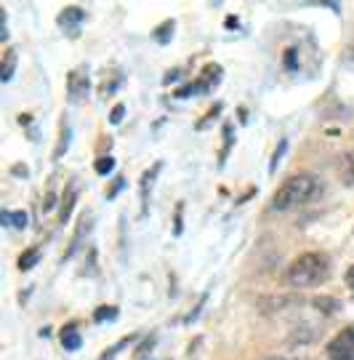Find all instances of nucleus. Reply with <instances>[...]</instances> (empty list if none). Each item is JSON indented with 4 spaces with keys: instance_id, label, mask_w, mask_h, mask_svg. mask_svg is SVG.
<instances>
[{
    "instance_id": "f257e3e1",
    "label": "nucleus",
    "mask_w": 354,
    "mask_h": 360,
    "mask_svg": "<svg viewBox=\"0 0 354 360\" xmlns=\"http://www.w3.org/2000/svg\"><path fill=\"white\" fill-rule=\"evenodd\" d=\"M288 283L293 288H312V285L325 283L330 278V262L325 254H301L299 259H293V264L288 267Z\"/></svg>"
},
{
    "instance_id": "f03ea898",
    "label": "nucleus",
    "mask_w": 354,
    "mask_h": 360,
    "mask_svg": "<svg viewBox=\"0 0 354 360\" xmlns=\"http://www.w3.org/2000/svg\"><path fill=\"white\" fill-rule=\"evenodd\" d=\"M317 193H320V181H317L315 174H296V176L282 181V187L272 195V208L275 211H288L293 206L306 203Z\"/></svg>"
},
{
    "instance_id": "7ed1b4c3",
    "label": "nucleus",
    "mask_w": 354,
    "mask_h": 360,
    "mask_svg": "<svg viewBox=\"0 0 354 360\" xmlns=\"http://www.w3.org/2000/svg\"><path fill=\"white\" fill-rule=\"evenodd\" d=\"M221 80V67L218 65H208L202 70V75L197 80H192L187 86H181L176 91L178 99H187V96H200V94H208V91H214V86Z\"/></svg>"
},
{
    "instance_id": "20e7f679",
    "label": "nucleus",
    "mask_w": 354,
    "mask_h": 360,
    "mask_svg": "<svg viewBox=\"0 0 354 360\" xmlns=\"http://www.w3.org/2000/svg\"><path fill=\"white\" fill-rule=\"evenodd\" d=\"M88 94H91L88 72H86L83 67H77V70H72V72L67 75V99L72 104H80L88 99Z\"/></svg>"
},
{
    "instance_id": "39448f33",
    "label": "nucleus",
    "mask_w": 354,
    "mask_h": 360,
    "mask_svg": "<svg viewBox=\"0 0 354 360\" xmlns=\"http://www.w3.org/2000/svg\"><path fill=\"white\" fill-rule=\"evenodd\" d=\"M328 358L330 360H354V326L343 328L328 342Z\"/></svg>"
},
{
    "instance_id": "423d86ee",
    "label": "nucleus",
    "mask_w": 354,
    "mask_h": 360,
    "mask_svg": "<svg viewBox=\"0 0 354 360\" xmlns=\"http://www.w3.org/2000/svg\"><path fill=\"white\" fill-rule=\"evenodd\" d=\"M83 19H86V11L80 8V6H67L59 16H56V22H59V27H64L70 35H75L77 27L83 25Z\"/></svg>"
},
{
    "instance_id": "0eeeda50",
    "label": "nucleus",
    "mask_w": 354,
    "mask_h": 360,
    "mask_svg": "<svg viewBox=\"0 0 354 360\" xmlns=\"http://www.w3.org/2000/svg\"><path fill=\"white\" fill-rule=\"evenodd\" d=\"M13 70H16V49H6L3 53V65H0V80L8 83L13 77Z\"/></svg>"
},
{
    "instance_id": "6e6552de",
    "label": "nucleus",
    "mask_w": 354,
    "mask_h": 360,
    "mask_svg": "<svg viewBox=\"0 0 354 360\" xmlns=\"http://www.w3.org/2000/svg\"><path fill=\"white\" fill-rule=\"evenodd\" d=\"M160 168H163L160 163H155V166H152L150 171H144V176H141V208H144V211H147V203H150V200H147V193H150L155 176L160 174Z\"/></svg>"
},
{
    "instance_id": "1a4fd4ad",
    "label": "nucleus",
    "mask_w": 354,
    "mask_h": 360,
    "mask_svg": "<svg viewBox=\"0 0 354 360\" xmlns=\"http://www.w3.org/2000/svg\"><path fill=\"white\" fill-rule=\"evenodd\" d=\"M0 219H3V224H6V227H16V230H25L27 227L25 211H3Z\"/></svg>"
},
{
    "instance_id": "9d476101",
    "label": "nucleus",
    "mask_w": 354,
    "mask_h": 360,
    "mask_svg": "<svg viewBox=\"0 0 354 360\" xmlns=\"http://www.w3.org/2000/svg\"><path fill=\"white\" fill-rule=\"evenodd\" d=\"M62 345L64 349H77L80 347V331H77V326H64L62 328Z\"/></svg>"
},
{
    "instance_id": "9b49d317",
    "label": "nucleus",
    "mask_w": 354,
    "mask_h": 360,
    "mask_svg": "<svg viewBox=\"0 0 354 360\" xmlns=\"http://www.w3.org/2000/svg\"><path fill=\"white\" fill-rule=\"evenodd\" d=\"M75 198H77L75 184H70V190H67V193H64V198H62V208H59V221H67V219H70V211H72V206H75Z\"/></svg>"
},
{
    "instance_id": "f8f14e48",
    "label": "nucleus",
    "mask_w": 354,
    "mask_h": 360,
    "mask_svg": "<svg viewBox=\"0 0 354 360\" xmlns=\"http://www.w3.org/2000/svg\"><path fill=\"white\" fill-rule=\"evenodd\" d=\"M38 259H40V248H27L25 254L19 257V270L22 272L32 270V267L38 264Z\"/></svg>"
},
{
    "instance_id": "ddd939ff",
    "label": "nucleus",
    "mask_w": 354,
    "mask_h": 360,
    "mask_svg": "<svg viewBox=\"0 0 354 360\" xmlns=\"http://www.w3.org/2000/svg\"><path fill=\"white\" fill-rule=\"evenodd\" d=\"M88 230H91V214H83L80 224H77L75 238H72V245H70V251H67V257H72V251H75L77 245H80V238H83V232H88Z\"/></svg>"
},
{
    "instance_id": "4468645a",
    "label": "nucleus",
    "mask_w": 354,
    "mask_h": 360,
    "mask_svg": "<svg viewBox=\"0 0 354 360\" xmlns=\"http://www.w3.org/2000/svg\"><path fill=\"white\" fill-rule=\"evenodd\" d=\"M96 174H101V176H107V174H112L114 168V158H110V155H101V158H96Z\"/></svg>"
},
{
    "instance_id": "2eb2a0df",
    "label": "nucleus",
    "mask_w": 354,
    "mask_h": 360,
    "mask_svg": "<svg viewBox=\"0 0 354 360\" xmlns=\"http://www.w3.org/2000/svg\"><path fill=\"white\" fill-rule=\"evenodd\" d=\"M171 35H173V22H163V25L155 30V40L157 43H168Z\"/></svg>"
},
{
    "instance_id": "dca6fc26",
    "label": "nucleus",
    "mask_w": 354,
    "mask_h": 360,
    "mask_svg": "<svg viewBox=\"0 0 354 360\" xmlns=\"http://www.w3.org/2000/svg\"><path fill=\"white\" fill-rule=\"evenodd\" d=\"M117 318V307H112V304H107V307H99L96 312H93V321L101 323V321H114Z\"/></svg>"
},
{
    "instance_id": "f3484780",
    "label": "nucleus",
    "mask_w": 354,
    "mask_h": 360,
    "mask_svg": "<svg viewBox=\"0 0 354 360\" xmlns=\"http://www.w3.org/2000/svg\"><path fill=\"white\" fill-rule=\"evenodd\" d=\"M70 147V126L67 123H62V139H59V144H56V150H53V158H62V153Z\"/></svg>"
},
{
    "instance_id": "a211bd4d",
    "label": "nucleus",
    "mask_w": 354,
    "mask_h": 360,
    "mask_svg": "<svg viewBox=\"0 0 354 360\" xmlns=\"http://www.w3.org/2000/svg\"><path fill=\"white\" fill-rule=\"evenodd\" d=\"M285 150H288V142H285V139H280L277 150H275V155H272V163H269V171H272V174L277 171V166H280V160H282V155H285Z\"/></svg>"
},
{
    "instance_id": "6ab92c4d",
    "label": "nucleus",
    "mask_w": 354,
    "mask_h": 360,
    "mask_svg": "<svg viewBox=\"0 0 354 360\" xmlns=\"http://www.w3.org/2000/svg\"><path fill=\"white\" fill-rule=\"evenodd\" d=\"M232 142H235V136H232V126H224V147H221V158H218V163H224L227 160V153L229 147H232Z\"/></svg>"
},
{
    "instance_id": "aec40b11",
    "label": "nucleus",
    "mask_w": 354,
    "mask_h": 360,
    "mask_svg": "<svg viewBox=\"0 0 354 360\" xmlns=\"http://www.w3.org/2000/svg\"><path fill=\"white\" fill-rule=\"evenodd\" d=\"M343 176L346 181H354V150L343 155Z\"/></svg>"
},
{
    "instance_id": "412c9836",
    "label": "nucleus",
    "mask_w": 354,
    "mask_h": 360,
    "mask_svg": "<svg viewBox=\"0 0 354 360\" xmlns=\"http://www.w3.org/2000/svg\"><path fill=\"white\" fill-rule=\"evenodd\" d=\"M315 304H317V309H322V312H336V307H339L336 299H325V296L315 299Z\"/></svg>"
},
{
    "instance_id": "4be33fe9",
    "label": "nucleus",
    "mask_w": 354,
    "mask_h": 360,
    "mask_svg": "<svg viewBox=\"0 0 354 360\" xmlns=\"http://www.w3.org/2000/svg\"><path fill=\"white\" fill-rule=\"evenodd\" d=\"M123 115H126V107H123V104H114L112 115H110V123H114V126H117V123L123 120Z\"/></svg>"
},
{
    "instance_id": "5701e85b",
    "label": "nucleus",
    "mask_w": 354,
    "mask_h": 360,
    "mask_svg": "<svg viewBox=\"0 0 354 360\" xmlns=\"http://www.w3.org/2000/svg\"><path fill=\"white\" fill-rule=\"evenodd\" d=\"M181 211H184V203H178L176 217H173V232H176V235H181Z\"/></svg>"
},
{
    "instance_id": "b1692460",
    "label": "nucleus",
    "mask_w": 354,
    "mask_h": 360,
    "mask_svg": "<svg viewBox=\"0 0 354 360\" xmlns=\"http://www.w3.org/2000/svg\"><path fill=\"white\" fill-rule=\"evenodd\" d=\"M152 345H155V339H152V336H150V339H147V342H144V345H141V347H139V352H136V358H144V355L150 352Z\"/></svg>"
},
{
    "instance_id": "393cba45",
    "label": "nucleus",
    "mask_w": 354,
    "mask_h": 360,
    "mask_svg": "<svg viewBox=\"0 0 354 360\" xmlns=\"http://www.w3.org/2000/svg\"><path fill=\"white\" fill-rule=\"evenodd\" d=\"M11 174H13V176H27V174H29V168H27V166H19V163H16V166L11 168Z\"/></svg>"
},
{
    "instance_id": "a878e982",
    "label": "nucleus",
    "mask_w": 354,
    "mask_h": 360,
    "mask_svg": "<svg viewBox=\"0 0 354 360\" xmlns=\"http://www.w3.org/2000/svg\"><path fill=\"white\" fill-rule=\"evenodd\" d=\"M346 285H349V291L354 294V264L346 270Z\"/></svg>"
},
{
    "instance_id": "bb28decb",
    "label": "nucleus",
    "mask_w": 354,
    "mask_h": 360,
    "mask_svg": "<svg viewBox=\"0 0 354 360\" xmlns=\"http://www.w3.org/2000/svg\"><path fill=\"white\" fill-rule=\"evenodd\" d=\"M56 206V195L53 193H48V198H46V203H43V208H46V211H48V208H53Z\"/></svg>"
},
{
    "instance_id": "cd10ccee",
    "label": "nucleus",
    "mask_w": 354,
    "mask_h": 360,
    "mask_svg": "<svg viewBox=\"0 0 354 360\" xmlns=\"http://www.w3.org/2000/svg\"><path fill=\"white\" fill-rule=\"evenodd\" d=\"M120 187H123V179H117V181H114V187H112V190H110V193H107V198H114V195H117V190H120Z\"/></svg>"
},
{
    "instance_id": "c85d7f7f",
    "label": "nucleus",
    "mask_w": 354,
    "mask_h": 360,
    "mask_svg": "<svg viewBox=\"0 0 354 360\" xmlns=\"http://www.w3.org/2000/svg\"><path fill=\"white\" fill-rule=\"evenodd\" d=\"M269 360H288V358H269Z\"/></svg>"
}]
</instances>
